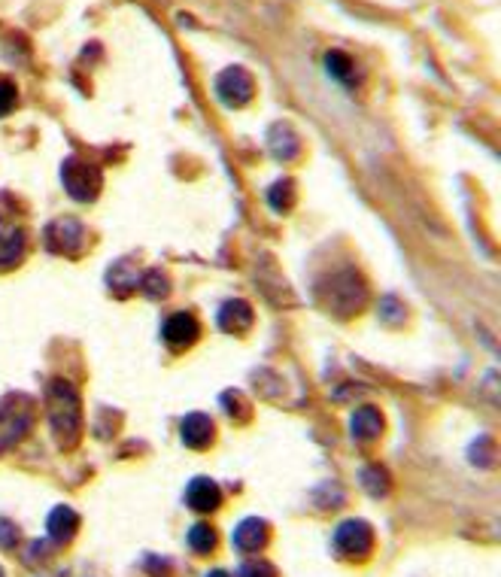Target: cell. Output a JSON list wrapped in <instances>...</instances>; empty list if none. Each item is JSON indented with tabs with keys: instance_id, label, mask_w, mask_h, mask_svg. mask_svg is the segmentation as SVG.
<instances>
[{
	"instance_id": "cell-1",
	"label": "cell",
	"mask_w": 501,
	"mask_h": 577,
	"mask_svg": "<svg viewBox=\"0 0 501 577\" xmlns=\"http://www.w3.org/2000/svg\"><path fill=\"white\" fill-rule=\"evenodd\" d=\"M46 408H49V426L55 435V444L61 450H73L82 435V404L79 392L70 380L55 377L46 390Z\"/></svg>"
},
{
	"instance_id": "cell-2",
	"label": "cell",
	"mask_w": 501,
	"mask_h": 577,
	"mask_svg": "<svg viewBox=\"0 0 501 577\" xmlns=\"http://www.w3.org/2000/svg\"><path fill=\"white\" fill-rule=\"evenodd\" d=\"M332 547L337 559H350V562H362L373 553V526L368 520L350 517L334 529Z\"/></svg>"
},
{
	"instance_id": "cell-3",
	"label": "cell",
	"mask_w": 501,
	"mask_h": 577,
	"mask_svg": "<svg viewBox=\"0 0 501 577\" xmlns=\"http://www.w3.org/2000/svg\"><path fill=\"white\" fill-rule=\"evenodd\" d=\"M34 422V401L25 395H6L0 401V453L15 447Z\"/></svg>"
},
{
	"instance_id": "cell-4",
	"label": "cell",
	"mask_w": 501,
	"mask_h": 577,
	"mask_svg": "<svg viewBox=\"0 0 501 577\" xmlns=\"http://www.w3.org/2000/svg\"><path fill=\"white\" fill-rule=\"evenodd\" d=\"M61 183L67 188V195L73 201H95L100 186H104V177H100V167L88 165V161H82L77 156H70L67 161L61 165Z\"/></svg>"
},
{
	"instance_id": "cell-5",
	"label": "cell",
	"mask_w": 501,
	"mask_h": 577,
	"mask_svg": "<svg viewBox=\"0 0 501 577\" xmlns=\"http://www.w3.org/2000/svg\"><path fill=\"white\" fill-rule=\"evenodd\" d=\"M216 97L219 104L225 106H246L252 101V92H255V83L250 76V70L246 67H225L222 74L216 76Z\"/></svg>"
},
{
	"instance_id": "cell-6",
	"label": "cell",
	"mask_w": 501,
	"mask_h": 577,
	"mask_svg": "<svg viewBox=\"0 0 501 577\" xmlns=\"http://www.w3.org/2000/svg\"><path fill=\"white\" fill-rule=\"evenodd\" d=\"M46 247L58 256H79L82 247H86V228H82L79 219H70V216H61L46 225Z\"/></svg>"
},
{
	"instance_id": "cell-7",
	"label": "cell",
	"mask_w": 501,
	"mask_h": 577,
	"mask_svg": "<svg viewBox=\"0 0 501 577\" xmlns=\"http://www.w3.org/2000/svg\"><path fill=\"white\" fill-rule=\"evenodd\" d=\"M268 541H271V526L261 517H246L231 531V544L240 553H259V550L268 547Z\"/></svg>"
},
{
	"instance_id": "cell-8",
	"label": "cell",
	"mask_w": 501,
	"mask_h": 577,
	"mask_svg": "<svg viewBox=\"0 0 501 577\" xmlns=\"http://www.w3.org/2000/svg\"><path fill=\"white\" fill-rule=\"evenodd\" d=\"M341 299H346L343 301V317H350V313L362 310V304H364V283L353 274V270H346V274L332 279V299H328V308L337 310Z\"/></svg>"
},
{
	"instance_id": "cell-9",
	"label": "cell",
	"mask_w": 501,
	"mask_h": 577,
	"mask_svg": "<svg viewBox=\"0 0 501 577\" xmlns=\"http://www.w3.org/2000/svg\"><path fill=\"white\" fill-rule=\"evenodd\" d=\"M186 504L198 513H213L222 508V490H219V483L210 481V477H195V481L186 486Z\"/></svg>"
},
{
	"instance_id": "cell-10",
	"label": "cell",
	"mask_w": 501,
	"mask_h": 577,
	"mask_svg": "<svg viewBox=\"0 0 501 577\" xmlns=\"http://www.w3.org/2000/svg\"><path fill=\"white\" fill-rule=\"evenodd\" d=\"M216 426L207 413H189L186 420L179 422V438L189 450H207L213 444Z\"/></svg>"
},
{
	"instance_id": "cell-11",
	"label": "cell",
	"mask_w": 501,
	"mask_h": 577,
	"mask_svg": "<svg viewBox=\"0 0 501 577\" xmlns=\"http://www.w3.org/2000/svg\"><path fill=\"white\" fill-rule=\"evenodd\" d=\"M255 322V313L250 308V301L243 299H228L222 308H219V329L228 331V335H243L250 331Z\"/></svg>"
},
{
	"instance_id": "cell-12",
	"label": "cell",
	"mask_w": 501,
	"mask_h": 577,
	"mask_svg": "<svg viewBox=\"0 0 501 577\" xmlns=\"http://www.w3.org/2000/svg\"><path fill=\"white\" fill-rule=\"evenodd\" d=\"M200 326L191 313H173V317L164 322V340H168L170 349H186L198 340Z\"/></svg>"
},
{
	"instance_id": "cell-13",
	"label": "cell",
	"mask_w": 501,
	"mask_h": 577,
	"mask_svg": "<svg viewBox=\"0 0 501 577\" xmlns=\"http://www.w3.org/2000/svg\"><path fill=\"white\" fill-rule=\"evenodd\" d=\"M46 531H49L52 544H70L73 535L79 531V513L67 508V504H58V508H52L49 520H46Z\"/></svg>"
},
{
	"instance_id": "cell-14",
	"label": "cell",
	"mask_w": 501,
	"mask_h": 577,
	"mask_svg": "<svg viewBox=\"0 0 501 577\" xmlns=\"http://www.w3.org/2000/svg\"><path fill=\"white\" fill-rule=\"evenodd\" d=\"M268 147H271V156L277 161H291V158H298V152H301V137L289 122H277L268 131Z\"/></svg>"
},
{
	"instance_id": "cell-15",
	"label": "cell",
	"mask_w": 501,
	"mask_h": 577,
	"mask_svg": "<svg viewBox=\"0 0 501 577\" xmlns=\"http://www.w3.org/2000/svg\"><path fill=\"white\" fill-rule=\"evenodd\" d=\"M350 435L353 440H359V444H371V440H377L383 435V417L377 408H359L350 417Z\"/></svg>"
},
{
	"instance_id": "cell-16",
	"label": "cell",
	"mask_w": 501,
	"mask_h": 577,
	"mask_svg": "<svg viewBox=\"0 0 501 577\" xmlns=\"http://www.w3.org/2000/svg\"><path fill=\"white\" fill-rule=\"evenodd\" d=\"M25 256V231L18 225L0 219V268H13Z\"/></svg>"
},
{
	"instance_id": "cell-17",
	"label": "cell",
	"mask_w": 501,
	"mask_h": 577,
	"mask_svg": "<svg viewBox=\"0 0 501 577\" xmlns=\"http://www.w3.org/2000/svg\"><path fill=\"white\" fill-rule=\"evenodd\" d=\"M325 70H328V76L337 79L341 86L346 88H353L355 86V79H359V74H355V61L346 56V52L341 49H332V52H325Z\"/></svg>"
},
{
	"instance_id": "cell-18",
	"label": "cell",
	"mask_w": 501,
	"mask_h": 577,
	"mask_svg": "<svg viewBox=\"0 0 501 577\" xmlns=\"http://www.w3.org/2000/svg\"><path fill=\"white\" fill-rule=\"evenodd\" d=\"M359 481L364 486V492L371 495V499H386L389 490H392V481H389V471L380 465H364L359 471Z\"/></svg>"
},
{
	"instance_id": "cell-19",
	"label": "cell",
	"mask_w": 501,
	"mask_h": 577,
	"mask_svg": "<svg viewBox=\"0 0 501 577\" xmlns=\"http://www.w3.org/2000/svg\"><path fill=\"white\" fill-rule=\"evenodd\" d=\"M186 541H189V547L195 550V553L207 556V553H213V550H216L219 535H216V529L210 526V522H195V526L189 529Z\"/></svg>"
},
{
	"instance_id": "cell-20",
	"label": "cell",
	"mask_w": 501,
	"mask_h": 577,
	"mask_svg": "<svg viewBox=\"0 0 501 577\" xmlns=\"http://www.w3.org/2000/svg\"><path fill=\"white\" fill-rule=\"evenodd\" d=\"M268 204L277 213L291 210V204H295V183H291V179H277V183L271 186V192H268Z\"/></svg>"
},
{
	"instance_id": "cell-21",
	"label": "cell",
	"mask_w": 501,
	"mask_h": 577,
	"mask_svg": "<svg viewBox=\"0 0 501 577\" xmlns=\"http://www.w3.org/2000/svg\"><path fill=\"white\" fill-rule=\"evenodd\" d=\"M143 292L149 295V299H164V295L170 292V279L161 274V270H149V274L143 277Z\"/></svg>"
},
{
	"instance_id": "cell-22",
	"label": "cell",
	"mask_w": 501,
	"mask_h": 577,
	"mask_svg": "<svg viewBox=\"0 0 501 577\" xmlns=\"http://www.w3.org/2000/svg\"><path fill=\"white\" fill-rule=\"evenodd\" d=\"M237 577H280V574L268 559H250V562L237 568Z\"/></svg>"
},
{
	"instance_id": "cell-23",
	"label": "cell",
	"mask_w": 501,
	"mask_h": 577,
	"mask_svg": "<svg viewBox=\"0 0 501 577\" xmlns=\"http://www.w3.org/2000/svg\"><path fill=\"white\" fill-rule=\"evenodd\" d=\"M222 408H225L228 417H234V413H237V420H246V417H250V404H246L243 395L234 392V390L222 395Z\"/></svg>"
},
{
	"instance_id": "cell-24",
	"label": "cell",
	"mask_w": 501,
	"mask_h": 577,
	"mask_svg": "<svg viewBox=\"0 0 501 577\" xmlns=\"http://www.w3.org/2000/svg\"><path fill=\"white\" fill-rule=\"evenodd\" d=\"M18 544V526L13 520L0 517V550H13Z\"/></svg>"
},
{
	"instance_id": "cell-25",
	"label": "cell",
	"mask_w": 501,
	"mask_h": 577,
	"mask_svg": "<svg viewBox=\"0 0 501 577\" xmlns=\"http://www.w3.org/2000/svg\"><path fill=\"white\" fill-rule=\"evenodd\" d=\"M15 86L9 79H0V116H9L15 106Z\"/></svg>"
},
{
	"instance_id": "cell-26",
	"label": "cell",
	"mask_w": 501,
	"mask_h": 577,
	"mask_svg": "<svg viewBox=\"0 0 501 577\" xmlns=\"http://www.w3.org/2000/svg\"><path fill=\"white\" fill-rule=\"evenodd\" d=\"M204 577H231V574H228L225 568H213V572H207Z\"/></svg>"
},
{
	"instance_id": "cell-27",
	"label": "cell",
	"mask_w": 501,
	"mask_h": 577,
	"mask_svg": "<svg viewBox=\"0 0 501 577\" xmlns=\"http://www.w3.org/2000/svg\"><path fill=\"white\" fill-rule=\"evenodd\" d=\"M0 577H6V574H4V568H0Z\"/></svg>"
}]
</instances>
